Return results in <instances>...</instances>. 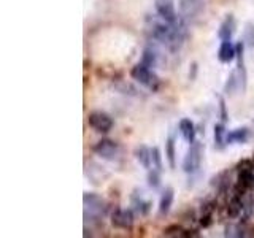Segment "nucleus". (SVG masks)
Returning a JSON list of instances; mask_svg holds the SVG:
<instances>
[{
	"label": "nucleus",
	"mask_w": 254,
	"mask_h": 238,
	"mask_svg": "<svg viewBox=\"0 0 254 238\" xmlns=\"http://www.w3.org/2000/svg\"><path fill=\"white\" fill-rule=\"evenodd\" d=\"M130 76L135 79L137 83H140L141 86L148 87L149 91L156 92L159 89V86H161V79H159V76L154 73L153 70H151L149 67L143 65V63H137V65H133L132 70H130Z\"/></svg>",
	"instance_id": "1"
},
{
	"label": "nucleus",
	"mask_w": 254,
	"mask_h": 238,
	"mask_svg": "<svg viewBox=\"0 0 254 238\" xmlns=\"http://www.w3.org/2000/svg\"><path fill=\"white\" fill-rule=\"evenodd\" d=\"M83 203H84V218H89L91 221H99L107 213V203L97 194L84 192Z\"/></svg>",
	"instance_id": "2"
},
{
	"label": "nucleus",
	"mask_w": 254,
	"mask_h": 238,
	"mask_svg": "<svg viewBox=\"0 0 254 238\" xmlns=\"http://www.w3.org/2000/svg\"><path fill=\"white\" fill-rule=\"evenodd\" d=\"M202 156H203V145L202 143L200 141L190 143V148L188 151V154L185 156V161H183V170H185V173L194 175L198 169H200Z\"/></svg>",
	"instance_id": "3"
},
{
	"label": "nucleus",
	"mask_w": 254,
	"mask_h": 238,
	"mask_svg": "<svg viewBox=\"0 0 254 238\" xmlns=\"http://www.w3.org/2000/svg\"><path fill=\"white\" fill-rule=\"evenodd\" d=\"M87 124H89L95 132L100 133H107L113 129V119H111L110 115L102 113V111H92L87 116Z\"/></svg>",
	"instance_id": "4"
},
{
	"label": "nucleus",
	"mask_w": 254,
	"mask_h": 238,
	"mask_svg": "<svg viewBox=\"0 0 254 238\" xmlns=\"http://www.w3.org/2000/svg\"><path fill=\"white\" fill-rule=\"evenodd\" d=\"M119 146L118 143H115L113 140H100L97 145L94 146V153L97 154L99 157L105 159V161H116L119 156Z\"/></svg>",
	"instance_id": "5"
},
{
	"label": "nucleus",
	"mask_w": 254,
	"mask_h": 238,
	"mask_svg": "<svg viewBox=\"0 0 254 238\" xmlns=\"http://www.w3.org/2000/svg\"><path fill=\"white\" fill-rule=\"evenodd\" d=\"M111 224H113L116 229H124L129 230L133 226V214L130 210H121L116 208L113 213H111Z\"/></svg>",
	"instance_id": "6"
},
{
	"label": "nucleus",
	"mask_w": 254,
	"mask_h": 238,
	"mask_svg": "<svg viewBox=\"0 0 254 238\" xmlns=\"http://www.w3.org/2000/svg\"><path fill=\"white\" fill-rule=\"evenodd\" d=\"M154 8L161 19H165L167 22L178 21V14L175 11V5L172 0H154Z\"/></svg>",
	"instance_id": "7"
},
{
	"label": "nucleus",
	"mask_w": 254,
	"mask_h": 238,
	"mask_svg": "<svg viewBox=\"0 0 254 238\" xmlns=\"http://www.w3.org/2000/svg\"><path fill=\"white\" fill-rule=\"evenodd\" d=\"M237 58V48L230 43V40H222V43L218 50V59L222 63H229Z\"/></svg>",
	"instance_id": "8"
},
{
	"label": "nucleus",
	"mask_w": 254,
	"mask_h": 238,
	"mask_svg": "<svg viewBox=\"0 0 254 238\" xmlns=\"http://www.w3.org/2000/svg\"><path fill=\"white\" fill-rule=\"evenodd\" d=\"M180 8L186 18H194L203 10V2L202 0H181Z\"/></svg>",
	"instance_id": "9"
},
{
	"label": "nucleus",
	"mask_w": 254,
	"mask_h": 238,
	"mask_svg": "<svg viewBox=\"0 0 254 238\" xmlns=\"http://www.w3.org/2000/svg\"><path fill=\"white\" fill-rule=\"evenodd\" d=\"M242 197L243 195L234 192L232 198L229 200V203H227V216L229 218H238V216H242L243 206H245V202L242 200Z\"/></svg>",
	"instance_id": "10"
},
{
	"label": "nucleus",
	"mask_w": 254,
	"mask_h": 238,
	"mask_svg": "<svg viewBox=\"0 0 254 238\" xmlns=\"http://www.w3.org/2000/svg\"><path fill=\"white\" fill-rule=\"evenodd\" d=\"M133 156L140 162V165L143 167V169L149 170L151 167H153V161H151V149L148 146H145V145L137 146L133 151Z\"/></svg>",
	"instance_id": "11"
},
{
	"label": "nucleus",
	"mask_w": 254,
	"mask_h": 238,
	"mask_svg": "<svg viewBox=\"0 0 254 238\" xmlns=\"http://www.w3.org/2000/svg\"><path fill=\"white\" fill-rule=\"evenodd\" d=\"M235 27H237L235 18L232 14H227L224 22H222L221 27H219V32H218L219 38L221 40H230V38H232V35L235 34Z\"/></svg>",
	"instance_id": "12"
},
{
	"label": "nucleus",
	"mask_w": 254,
	"mask_h": 238,
	"mask_svg": "<svg viewBox=\"0 0 254 238\" xmlns=\"http://www.w3.org/2000/svg\"><path fill=\"white\" fill-rule=\"evenodd\" d=\"M180 132L183 135V138H185L188 143L195 141V125L190 119H188V118L181 119L180 121Z\"/></svg>",
	"instance_id": "13"
},
{
	"label": "nucleus",
	"mask_w": 254,
	"mask_h": 238,
	"mask_svg": "<svg viewBox=\"0 0 254 238\" xmlns=\"http://www.w3.org/2000/svg\"><path fill=\"white\" fill-rule=\"evenodd\" d=\"M173 197H175L173 189L172 187H167L164 190L162 197H161V202H159V214H161V216H165V214L170 211L172 203H173Z\"/></svg>",
	"instance_id": "14"
},
{
	"label": "nucleus",
	"mask_w": 254,
	"mask_h": 238,
	"mask_svg": "<svg viewBox=\"0 0 254 238\" xmlns=\"http://www.w3.org/2000/svg\"><path fill=\"white\" fill-rule=\"evenodd\" d=\"M250 138V130L246 127H242V129H235L232 132H229L226 135V143L227 145H234V143H245Z\"/></svg>",
	"instance_id": "15"
},
{
	"label": "nucleus",
	"mask_w": 254,
	"mask_h": 238,
	"mask_svg": "<svg viewBox=\"0 0 254 238\" xmlns=\"http://www.w3.org/2000/svg\"><path fill=\"white\" fill-rule=\"evenodd\" d=\"M226 127L224 124H216L214 125V145H216L218 149H222L224 148V145H227L226 143Z\"/></svg>",
	"instance_id": "16"
},
{
	"label": "nucleus",
	"mask_w": 254,
	"mask_h": 238,
	"mask_svg": "<svg viewBox=\"0 0 254 238\" xmlns=\"http://www.w3.org/2000/svg\"><path fill=\"white\" fill-rule=\"evenodd\" d=\"M141 63H143V65L149 67V68L156 67V63H157V54L153 50H145V51H143V56H141Z\"/></svg>",
	"instance_id": "17"
},
{
	"label": "nucleus",
	"mask_w": 254,
	"mask_h": 238,
	"mask_svg": "<svg viewBox=\"0 0 254 238\" xmlns=\"http://www.w3.org/2000/svg\"><path fill=\"white\" fill-rule=\"evenodd\" d=\"M165 156H167V161H169V165L172 167V169H175V140L173 137H169V140H167L165 143Z\"/></svg>",
	"instance_id": "18"
},
{
	"label": "nucleus",
	"mask_w": 254,
	"mask_h": 238,
	"mask_svg": "<svg viewBox=\"0 0 254 238\" xmlns=\"http://www.w3.org/2000/svg\"><path fill=\"white\" fill-rule=\"evenodd\" d=\"M132 203L135 206V210H137L140 214H146L151 208V202H143L141 198H137V195H132Z\"/></svg>",
	"instance_id": "19"
},
{
	"label": "nucleus",
	"mask_w": 254,
	"mask_h": 238,
	"mask_svg": "<svg viewBox=\"0 0 254 238\" xmlns=\"http://www.w3.org/2000/svg\"><path fill=\"white\" fill-rule=\"evenodd\" d=\"M151 161H153V167L156 170L162 172V156H161L159 148H156V146L151 149Z\"/></svg>",
	"instance_id": "20"
},
{
	"label": "nucleus",
	"mask_w": 254,
	"mask_h": 238,
	"mask_svg": "<svg viewBox=\"0 0 254 238\" xmlns=\"http://www.w3.org/2000/svg\"><path fill=\"white\" fill-rule=\"evenodd\" d=\"M148 184L153 187V189H157L161 186V178H159V170H151L148 172Z\"/></svg>",
	"instance_id": "21"
},
{
	"label": "nucleus",
	"mask_w": 254,
	"mask_h": 238,
	"mask_svg": "<svg viewBox=\"0 0 254 238\" xmlns=\"http://www.w3.org/2000/svg\"><path fill=\"white\" fill-rule=\"evenodd\" d=\"M245 43H248L250 46H254V24L248 22L245 29Z\"/></svg>",
	"instance_id": "22"
},
{
	"label": "nucleus",
	"mask_w": 254,
	"mask_h": 238,
	"mask_svg": "<svg viewBox=\"0 0 254 238\" xmlns=\"http://www.w3.org/2000/svg\"><path fill=\"white\" fill-rule=\"evenodd\" d=\"M185 232L186 230H183L180 226H170L164 230V235H167V237H185Z\"/></svg>",
	"instance_id": "23"
},
{
	"label": "nucleus",
	"mask_w": 254,
	"mask_h": 238,
	"mask_svg": "<svg viewBox=\"0 0 254 238\" xmlns=\"http://www.w3.org/2000/svg\"><path fill=\"white\" fill-rule=\"evenodd\" d=\"M237 170L238 172H240V170H254L253 159H243V161H240L237 165Z\"/></svg>",
	"instance_id": "24"
},
{
	"label": "nucleus",
	"mask_w": 254,
	"mask_h": 238,
	"mask_svg": "<svg viewBox=\"0 0 254 238\" xmlns=\"http://www.w3.org/2000/svg\"><path fill=\"white\" fill-rule=\"evenodd\" d=\"M213 214H202V216H200V221H198V222H200V226L202 227H210L211 226V222H213Z\"/></svg>",
	"instance_id": "25"
},
{
	"label": "nucleus",
	"mask_w": 254,
	"mask_h": 238,
	"mask_svg": "<svg viewBox=\"0 0 254 238\" xmlns=\"http://www.w3.org/2000/svg\"><path fill=\"white\" fill-rule=\"evenodd\" d=\"M219 105H221V119L222 121H227V113H226V102L224 99L219 100Z\"/></svg>",
	"instance_id": "26"
},
{
	"label": "nucleus",
	"mask_w": 254,
	"mask_h": 238,
	"mask_svg": "<svg viewBox=\"0 0 254 238\" xmlns=\"http://www.w3.org/2000/svg\"><path fill=\"white\" fill-rule=\"evenodd\" d=\"M192 68L189 70V79H195V73H197V63H192L190 65Z\"/></svg>",
	"instance_id": "27"
}]
</instances>
